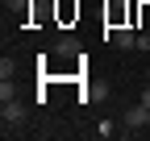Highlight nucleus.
<instances>
[{
    "label": "nucleus",
    "mask_w": 150,
    "mask_h": 141,
    "mask_svg": "<svg viewBox=\"0 0 150 141\" xmlns=\"http://www.w3.org/2000/svg\"><path fill=\"white\" fill-rule=\"evenodd\" d=\"M0 120H4V133H17V125L25 120V104L8 96V100H0Z\"/></svg>",
    "instance_id": "f257e3e1"
},
{
    "label": "nucleus",
    "mask_w": 150,
    "mask_h": 141,
    "mask_svg": "<svg viewBox=\"0 0 150 141\" xmlns=\"http://www.w3.org/2000/svg\"><path fill=\"white\" fill-rule=\"evenodd\" d=\"M121 125H125V133H142V129L150 125V108H146V104H134V108H125Z\"/></svg>",
    "instance_id": "f03ea898"
},
{
    "label": "nucleus",
    "mask_w": 150,
    "mask_h": 141,
    "mask_svg": "<svg viewBox=\"0 0 150 141\" xmlns=\"http://www.w3.org/2000/svg\"><path fill=\"white\" fill-rule=\"evenodd\" d=\"M108 42L117 46V50H138V33L129 29V25H112L108 29Z\"/></svg>",
    "instance_id": "7ed1b4c3"
},
{
    "label": "nucleus",
    "mask_w": 150,
    "mask_h": 141,
    "mask_svg": "<svg viewBox=\"0 0 150 141\" xmlns=\"http://www.w3.org/2000/svg\"><path fill=\"white\" fill-rule=\"evenodd\" d=\"M54 54H59V58H75V54H79V42H75V38H59Z\"/></svg>",
    "instance_id": "20e7f679"
},
{
    "label": "nucleus",
    "mask_w": 150,
    "mask_h": 141,
    "mask_svg": "<svg viewBox=\"0 0 150 141\" xmlns=\"http://www.w3.org/2000/svg\"><path fill=\"white\" fill-rule=\"evenodd\" d=\"M96 137H117V125H112V120H100V125H96Z\"/></svg>",
    "instance_id": "39448f33"
},
{
    "label": "nucleus",
    "mask_w": 150,
    "mask_h": 141,
    "mask_svg": "<svg viewBox=\"0 0 150 141\" xmlns=\"http://www.w3.org/2000/svg\"><path fill=\"white\" fill-rule=\"evenodd\" d=\"M138 50H142V54H150V33H138Z\"/></svg>",
    "instance_id": "423d86ee"
},
{
    "label": "nucleus",
    "mask_w": 150,
    "mask_h": 141,
    "mask_svg": "<svg viewBox=\"0 0 150 141\" xmlns=\"http://www.w3.org/2000/svg\"><path fill=\"white\" fill-rule=\"evenodd\" d=\"M142 104H146V108H150V83L142 87Z\"/></svg>",
    "instance_id": "0eeeda50"
},
{
    "label": "nucleus",
    "mask_w": 150,
    "mask_h": 141,
    "mask_svg": "<svg viewBox=\"0 0 150 141\" xmlns=\"http://www.w3.org/2000/svg\"><path fill=\"white\" fill-rule=\"evenodd\" d=\"M146 79H150V66H146Z\"/></svg>",
    "instance_id": "6e6552de"
},
{
    "label": "nucleus",
    "mask_w": 150,
    "mask_h": 141,
    "mask_svg": "<svg viewBox=\"0 0 150 141\" xmlns=\"http://www.w3.org/2000/svg\"><path fill=\"white\" fill-rule=\"evenodd\" d=\"M146 129H150V125H146Z\"/></svg>",
    "instance_id": "1a4fd4ad"
}]
</instances>
